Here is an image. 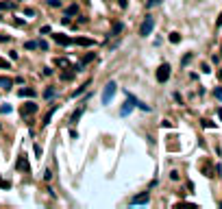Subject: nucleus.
<instances>
[{
	"label": "nucleus",
	"mask_w": 222,
	"mask_h": 209,
	"mask_svg": "<svg viewBox=\"0 0 222 209\" xmlns=\"http://www.w3.org/2000/svg\"><path fill=\"white\" fill-rule=\"evenodd\" d=\"M214 96H216V98L222 102V87H216V89H214Z\"/></svg>",
	"instance_id": "18"
},
{
	"label": "nucleus",
	"mask_w": 222,
	"mask_h": 209,
	"mask_svg": "<svg viewBox=\"0 0 222 209\" xmlns=\"http://www.w3.org/2000/svg\"><path fill=\"white\" fill-rule=\"evenodd\" d=\"M203 126H207V128H214L216 124H214V122H209V120H203Z\"/></svg>",
	"instance_id": "22"
},
{
	"label": "nucleus",
	"mask_w": 222,
	"mask_h": 209,
	"mask_svg": "<svg viewBox=\"0 0 222 209\" xmlns=\"http://www.w3.org/2000/svg\"><path fill=\"white\" fill-rule=\"evenodd\" d=\"M168 79H170V65L168 63H161L159 70H157V81L159 83H166Z\"/></svg>",
	"instance_id": "3"
},
{
	"label": "nucleus",
	"mask_w": 222,
	"mask_h": 209,
	"mask_svg": "<svg viewBox=\"0 0 222 209\" xmlns=\"http://www.w3.org/2000/svg\"><path fill=\"white\" fill-rule=\"evenodd\" d=\"M76 13H79V7H76V4H70V7L65 9V18H63V24H68V22H70V18H72V15H76Z\"/></svg>",
	"instance_id": "6"
},
{
	"label": "nucleus",
	"mask_w": 222,
	"mask_h": 209,
	"mask_svg": "<svg viewBox=\"0 0 222 209\" xmlns=\"http://www.w3.org/2000/svg\"><path fill=\"white\" fill-rule=\"evenodd\" d=\"M152 26H155V18H152V15H146V20H144L142 26H139V35H142V37H148L150 31H152Z\"/></svg>",
	"instance_id": "2"
},
{
	"label": "nucleus",
	"mask_w": 222,
	"mask_h": 209,
	"mask_svg": "<svg viewBox=\"0 0 222 209\" xmlns=\"http://www.w3.org/2000/svg\"><path fill=\"white\" fill-rule=\"evenodd\" d=\"M13 7H15V2H11V0L9 2H0V11L2 9H13Z\"/></svg>",
	"instance_id": "15"
},
{
	"label": "nucleus",
	"mask_w": 222,
	"mask_h": 209,
	"mask_svg": "<svg viewBox=\"0 0 222 209\" xmlns=\"http://www.w3.org/2000/svg\"><path fill=\"white\" fill-rule=\"evenodd\" d=\"M81 116H83V107H79V109H76V111H74V113L70 116V124H76Z\"/></svg>",
	"instance_id": "9"
},
{
	"label": "nucleus",
	"mask_w": 222,
	"mask_h": 209,
	"mask_svg": "<svg viewBox=\"0 0 222 209\" xmlns=\"http://www.w3.org/2000/svg\"><path fill=\"white\" fill-rule=\"evenodd\" d=\"M35 111H37V105H35V102H26V105L20 109V116H22V118H28V116L35 113Z\"/></svg>",
	"instance_id": "4"
},
{
	"label": "nucleus",
	"mask_w": 222,
	"mask_h": 209,
	"mask_svg": "<svg viewBox=\"0 0 222 209\" xmlns=\"http://www.w3.org/2000/svg\"><path fill=\"white\" fill-rule=\"evenodd\" d=\"M54 42L61 44V46H70L72 39H70V37H65V35H54Z\"/></svg>",
	"instance_id": "10"
},
{
	"label": "nucleus",
	"mask_w": 222,
	"mask_h": 209,
	"mask_svg": "<svg viewBox=\"0 0 222 209\" xmlns=\"http://www.w3.org/2000/svg\"><path fill=\"white\" fill-rule=\"evenodd\" d=\"M159 2H161V0H148V2H146V7H148V9H152V7H155V4H159Z\"/></svg>",
	"instance_id": "19"
},
{
	"label": "nucleus",
	"mask_w": 222,
	"mask_h": 209,
	"mask_svg": "<svg viewBox=\"0 0 222 209\" xmlns=\"http://www.w3.org/2000/svg\"><path fill=\"white\" fill-rule=\"evenodd\" d=\"M216 24H218V26H222V13H220V18L216 20Z\"/></svg>",
	"instance_id": "25"
},
{
	"label": "nucleus",
	"mask_w": 222,
	"mask_h": 209,
	"mask_svg": "<svg viewBox=\"0 0 222 209\" xmlns=\"http://www.w3.org/2000/svg\"><path fill=\"white\" fill-rule=\"evenodd\" d=\"M218 76H220V79H222V68H220V72H218Z\"/></svg>",
	"instance_id": "27"
},
{
	"label": "nucleus",
	"mask_w": 222,
	"mask_h": 209,
	"mask_svg": "<svg viewBox=\"0 0 222 209\" xmlns=\"http://www.w3.org/2000/svg\"><path fill=\"white\" fill-rule=\"evenodd\" d=\"M28 159H26V155H20V159L15 161V170H22V172H28Z\"/></svg>",
	"instance_id": "5"
},
{
	"label": "nucleus",
	"mask_w": 222,
	"mask_h": 209,
	"mask_svg": "<svg viewBox=\"0 0 222 209\" xmlns=\"http://www.w3.org/2000/svg\"><path fill=\"white\" fill-rule=\"evenodd\" d=\"M189 61H192V55H185V57H183V65H187Z\"/></svg>",
	"instance_id": "23"
},
{
	"label": "nucleus",
	"mask_w": 222,
	"mask_h": 209,
	"mask_svg": "<svg viewBox=\"0 0 222 209\" xmlns=\"http://www.w3.org/2000/svg\"><path fill=\"white\" fill-rule=\"evenodd\" d=\"M18 94H20V96H35V89H31V87H22Z\"/></svg>",
	"instance_id": "12"
},
{
	"label": "nucleus",
	"mask_w": 222,
	"mask_h": 209,
	"mask_svg": "<svg viewBox=\"0 0 222 209\" xmlns=\"http://www.w3.org/2000/svg\"><path fill=\"white\" fill-rule=\"evenodd\" d=\"M44 98H46V100L54 98V89H46V91H44Z\"/></svg>",
	"instance_id": "17"
},
{
	"label": "nucleus",
	"mask_w": 222,
	"mask_h": 209,
	"mask_svg": "<svg viewBox=\"0 0 222 209\" xmlns=\"http://www.w3.org/2000/svg\"><path fill=\"white\" fill-rule=\"evenodd\" d=\"M135 105H133V100H131V98H129V100H126V102H124V107H122V111H120V113H122V116H129V113H131V109H133Z\"/></svg>",
	"instance_id": "11"
},
{
	"label": "nucleus",
	"mask_w": 222,
	"mask_h": 209,
	"mask_svg": "<svg viewBox=\"0 0 222 209\" xmlns=\"http://www.w3.org/2000/svg\"><path fill=\"white\" fill-rule=\"evenodd\" d=\"M46 2H48V7H59V4H61L59 0H46Z\"/></svg>",
	"instance_id": "20"
},
{
	"label": "nucleus",
	"mask_w": 222,
	"mask_h": 209,
	"mask_svg": "<svg viewBox=\"0 0 222 209\" xmlns=\"http://www.w3.org/2000/svg\"><path fill=\"white\" fill-rule=\"evenodd\" d=\"M170 42L178 44V42H181V35H178V33H170Z\"/></svg>",
	"instance_id": "16"
},
{
	"label": "nucleus",
	"mask_w": 222,
	"mask_h": 209,
	"mask_svg": "<svg viewBox=\"0 0 222 209\" xmlns=\"http://www.w3.org/2000/svg\"><path fill=\"white\" fill-rule=\"evenodd\" d=\"M76 44H79V46H94V39H83V37H79Z\"/></svg>",
	"instance_id": "13"
},
{
	"label": "nucleus",
	"mask_w": 222,
	"mask_h": 209,
	"mask_svg": "<svg viewBox=\"0 0 222 209\" xmlns=\"http://www.w3.org/2000/svg\"><path fill=\"white\" fill-rule=\"evenodd\" d=\"M11 85H13V79H9V76H0V87H2V89H11Z\"/></svg>",
	"instance_id": "8"
},
{
	"label": "nucleus",
	"mask_w": 222,
	"mask_h": 209,
	"mask_svg": "<svg viewBox=\"0 0 222 209\" xmlns=\"http://www.w3.org/2000/svg\"><path fill=\"white\" fill-rule=\"evenodd\" d=\"M148 201H150V196H148V194H139V196L131 198V205H146Z\"/></svg>",
	"instance_id": "7"
},
{
	"label": "nucleus",
	"mask_w": 222,
	"mask_h": 209,
	"mask_svg": "<svg viewBox=\"0 0 222 209\" xmlns=\"http://www.w3.org/2000/svg\"><path fill=\"white\" fill-rule=\"evenodd\" d=\"M44 179H46V181H50V179H52V170H46V172H44Z\"/></svg>",
	"instance_id": "21"
},
{
	"label": "nucleus",
	"mask_w": 222,
	"mask_h": 209,
	"mask_svg": "<svg viewBox=\"0 0 222 209\" xmlns=\"http://www.w3.org/2000/svg\"><path fill=\"white\" fill-rule=\"evenodd\" d=\"M116 89H118V85L113 83V81H109V83L105 85V91H102V105H109V102L113 100V96H116Z\"/></svg>",
	"instance_id": "1"
},
{
	"label": "nucleus",
	"mask_w": 222,
	"mask_h": 209,
	"mask_svg": "<svg viewBox=\"0 0 222 209\" xmlns=\"http://www.w3.org/2000/svg\"><path fill=\"white\" fill-rule=\"evenodd\" d=\"M24 48H26V50H35V48H39V42H26Z\"/></svg>",
	"instance_id": "14"
},
{
	"label": "nucleus",
	"mask_w": 222,
	"mask_h": 209,
	"mask_svg": "<svg viewBox=\"0 0 222 209\" xmlns=\"http://www.w3.org/2000/svg\"><path fill=\"white\" fill-rule=\"evenodd\" d=\"M0 68H4V70H7V68H9V61H2V59H0Z\"/></svg>",
	"instance_id": "24"
},
{
	"label": "nucleus",
	"mask_w": 222,
	"mask_h": 209,
	"mask_svg": "<svg viewBox=\"0 0 222 209\" xmlns=\"http://www.w3.org/2000/svg\"><path fill=\"white\" fill-rule=\"evenodd\" d=\"M218 118H220V120H222V107H220V109H218Z\"/></svg>",
	"instance_id": "26"
}]
</instances>
